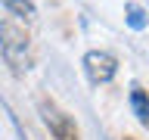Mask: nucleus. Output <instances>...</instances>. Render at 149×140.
Wrapping results in <instances>:
<instances>
[{"instance_id": "3", "label": "nucleus", "mask_w": 149, "mask_h": 140, "mask_svg": "<svg viewBox=\"0 0 149 140\" xmlns=\"http://www.w3.org/2000/svg\"><path fill=\"white\" fill-rule=\"evenodd\" d=\"M40 115H44L47 128H50V134H53L56 140H81L78 137V125H74L62 109H56L53 103H40Z\"/></svg>"}, {"instance_id": "6", "label": "nucleus", "mask_w": 149, "mask_h": 140, "mask_svg": "<svg viewBox=\"0 0 149 140\" xmlns=\"http://www.w3.org/2000/svg\"><path fill=\"white\" fill-rule=\"evenodd\" d=\"M124 13H127V25H130V28H137V31H140V28L146 25V13H143L137 3H127V9H124Z\"/></svg>"}, {"instance_id": "2", "label": "nucleus", "mask_w": 149, "mask_h": 140, "mask_svg": "<svg viewBox=\"0 0 149 140\" xmlns=\"http://www.w3.org/2000/svg\"><path fill=\"white\" fill-rule=\"evenodd\" d=\"M84 72L90 78L93 84H106L115 78L118 72V62H115V56L106 53V50H90V53L84 56Z\"/></svg>"}, {"instance_id": "4", "label": "nucleus", "mask_w": 149, "mask_h": 140, "mask_svg": "<svg viewBox=\"0 0 149 140\" xmlns=\"http://www.w3.org/2000/svg\"><path fill=\"white\" fill-rule=\"evenodd\" d=\"M130 106H134V112H137V118L143 121V125H149V97L143 90H134L130 93Z\"/></svg>"}, {"instance_id": "5", "label": "nucleus", "mask_w": 149, "mask_h": 140, "mask_svg": "<svg viewBox=\"0 0 149 140\" xmlns=\"http://www.w3.org/2000/svg\"><path fill=\"white\" fill-rule=\"evenodd\" d=\"M3 6L9 9V13H16V16H25V19H34L37 9L31 0H3Z\"/></svg>"}, {"instance_id": "1", "label": "nucleus", "mask_w": 149, "mask_h": 140, "mask_svg": "<svg viewBox=\"0 0 149 140\" xmlns=\"http://www.w3.org/2000/svg\"><path fill=\"white\" fill-rule=\"evenodd\" d=\"M0 53L13 65V72H28L31 69V37L25 28L16 22H0Z\"/></svg>"}]
</instances>
